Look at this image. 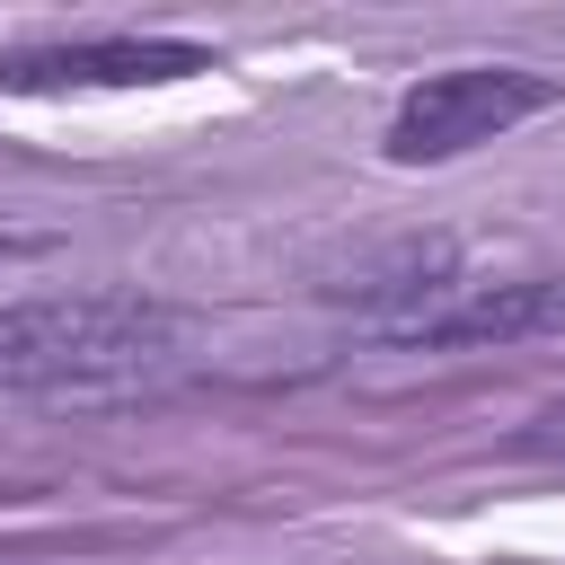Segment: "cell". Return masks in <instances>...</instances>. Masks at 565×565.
I'll return each instance as SVG.
<instances>
[{"mask_svg":"<svg viewBox=\"0 0 565 565\" xmlns=\"http://www.w3.org/2000/svg\"><path fill=\"white\" fill-rule=\"evenodd\" d=\"M194 318L159 291H35L0 300V397L44 406V397H115L150 388L185 362Z\"/></svg>","mask_w":565,"mask_h":565,"instance_id":"obj_1","label":"cell"},{"mask_svg":"<svg viewBox=\"0 0 565 565\" xmlns=\"http://www.w3.org/2000/svg\"><path fill=\"white\" fill-rule=\"evenodd\" d=\"M212 71L203 44L185 35H79V44H26L0 53V88L18 97H79V88H168Z\"/></svg>","mask_w":565,"mask_h":565,"instance_id":"obj_4","label":"cell"},{"mask_svg":"<svg viewBox=\"0 0 565 565\" xmlns=\"http://www.w3.org/2000/svg\"><path fill=\"white\" fill-rule=\"evenodd\" d=\"M0 565H53V556H0Z\"/></svg>","mask_w":565,"mask_h":565,"instance_id":"obj_6","label":"cell"},{"mask_svg":"<svg viewBox=\"0 0 565 565\" xmlns=\"http://www.w3.org/2000/svg\"><path fill=\"white\" fill-rule=\"evenodd\" d=\"M530 335H565V265L459 274L441 300H424L406 327H388V344H415V353H477V344H530Z\"/></svg>","mask_w":565,"mask_h":565,"instance_id":"obj_3","label":"cell"},{"mask_svg":"<svg viewBox=\"0 0 565 565\" xmlns=\"http://www.w3.org/2000/svg\"><path fill=\"white\" fill-rule=\"evenodd\" d=\"M556 97H565V88H556L547 71H530V62H450V71H424V79L397 97L380 150H388L397 168H441V159H468V150L539 124Z\"/></svg>","mask_w":565,"mask_h":565,"instance_id":"obj_2","label":"cell"},{"mask_svg":"<svg viewBox=\"0 0 565 565\" xmlns=\"http://www.w3.org/2000/svg\"><path fill=\"white\" fill-rule=\"evenodd\" d=\"M512 450H521V459H547V468H565V397H556V406H539V415L512 433Z\"/></svg>","mask_w":565,"mask_h":565,"instance_id":"obj_5","label":"cell"}]
</instances>
